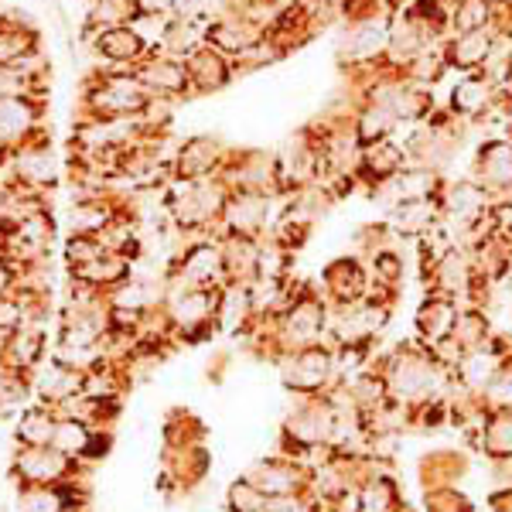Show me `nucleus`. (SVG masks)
I'll return each instance as SVG.
<instances>
[{
    "label": "nucleus",
    "mask_w": 512,
    "mask_h": 512,
    "mask_svg": "<svg viewBox=\"0 0 512 512\" xmlns=\"http://www.w3.org/2000/svg\"><path fill=\"white\" fill-rule=\"evenodd\" d=\"M151 103H154L151 89L137 79L134 69H110V65H96L79 89L76 120L144 117Z\"/></svg>",
    "instance_id": "obj_1"
},
{
    "label": "nucleus",
    "mask_w": 512,
    "mask_h": 512,
    "mask_svg": "<svg viewBox=\"0 0 512 512\" xmlns=\"http://www.w3.org/2000/svg\"><path fill=\"white\" fill-rule=\"evenodd\" d=\"M485 99H489V86H485L482 79H472V82H465L458 93H454V110H458V113H478L485 106Z\"/></svg>",
    "instance_id": "obj_22"
},
{
    "label": "nucleus",
    "mask_w": 512,
    "mask_h": 512,
    "mask_svg": "<svg viewBox=\"0 0 512 512\" xmlns=\"http://www.w3.org/2000/svg\"><path fill=\"white\" fill-rule=\"evenodd\" d=\"M482 168H485V178H489L492 185H509L512 181V147L492 144L489 151L482 154Z\"/></svg>",
    "instance_id": "obj_20"
},
{
    "label": "nucleus",
    "mask_w": 512,
    "mask_h": 512,
    "mask_svg": "<svg viewBox=\"0 0 512 512\" xmlns=\"http://www.w3.org/2000/svg\"><path fill=\"white\" fill-rule=\"evenodd\" d=\"M489 55V38L482 35V31H472V35L458 38V45H454V62L461 65V69H472Z\"/></svg>",
    "instance_id": "obj_21"
},
{
    "label": "nucleus",
    "mask_w": 512,
    "mask_h": 512,
    "mask_svg": "<svg viewBox=\"0 0 512 512\" xmlns=\"http://www.w3.org/2000/svg\"><path fill=\"white\" fill-rule=\"evenodd\" d=\"M86 41L93 45V52L99 55V62H106L110 69H137V65L154 52V48L137 35L134 24L99 31V35L86 38Z\"/></svg>",
    "instance_id": "obj_7"
},
{
    "label": "nucleus",
    "mask_w": 512,
    "mask_h": 512,
    "mask_svg": "<svg viewBox=\"0 0 512 512\" xmlns=\"http://www.w3.org/2000/svg\"><path fill=\"white\" fill-rule=\"evenodd\" d=\"M0 181H14V185H24L31 192L55 195L62 181V161L52 147V134L7 151L4 161H0Z\"/></svg>",
    "instance_id": "obj_2"
},
{
    "label": "nucleus",
    "mask_w": 512,
    "mask_h": 512,
    "mask_svg": "<svg viewBox=\"0 0 512 512\" xmlns=\"http://www.w3.org/2000/svg\"><path fill=\"white\" fill-rule=\"evenodd\" d=\"M130 274H134V260H130V256H123V253L106 250L103 256H96L93 263H86V267L69 270V280H79V284L96 287V291L106 294L110 287L123 284Z\"/></svg>",
    "instance_id": "obj_13"
},
{
    "label": "nucleus",
    "mask_w": 512,
    "mask_h": 512,
    "mask_svg": "<svg viewBox=\"0 0 512 512\" xmlns=\"http://www.w3.org/2000/svg\"><path fill=\"white\" fill-rule=\"evenodd\" d=\"M82 383H86V373L72 366H62L55 359H45L41 366L31 373V393H35V403H45V407H62L65 400L82 393Z\"/></svg>",
    "instance_id": "obj_8"
},
{
    "label": "nucleus",
    "mask_w": 512,
    "mask_h": 512,
    "mask_svg": "<svg viewBox=\"0 0 512 512\" xmlns=\"http://www.w3.org/2000/svg\"><path fill=\"white\" fill-rule=\"evenodd\" d=\"M328 369H332V359L321 349H315V345L311 349H297L291 369H287V386L297 393H315L325 383Z\"/></svg>",
    "instance_id": "obj_15"
},
{
    "label": "nucleus",
    "mask_w": 512,
    "mask_h": 512,
    "mask_svg": "<svg viewBox=\"0 0 512 512\" xmlns=\"http://www.w3.org/2000/svg\"><path fill=\"white\" fill-rule=\"evenodd\" d=\"M263 226H267V195H256V192L229 195L226 209H222V219H219V233L256 239Z\"/></svg>",
    "instance_id": "obj_10"
},
{
    "label": "nucleus",
    "mask_w": 512,
    "mask_h": 512,
    "mask_svg": "<svg viewBox=\"0 0 512 512\" xmlns=\"http://www.w3.org/2000/svg\"><path fill=\"white\" fill-rule=\"evenodd\" d=\"M103 253H106V246L99 236H65V243H62L65 270L86 267V263H93L96 256H103Z\"/></svg>",
    "instance_id": "obj_18"
},
{
    "label": "nucleus",
    "mask_w": 512,
    "mask_h": 512,
    "mask_svg": "<svg viewBox=\"0 0 512 512\" xmlns=\"http://www.w3.org/2000/svg\"><path fill=\"white\" fill-rule=\"evenodd\" d=\"M41 52V35L38 28L21 14L0 11V69L24 62L28 55Z\"/></svg>",
    "instance_id": "obj_11"
},
{
    "label": "nucleus",
    "mask_w": 512,
    "mask_h": 512,
    "mask_svg": "<svg viewBox=\"0 0 512 512\" xmlns=\"http://www.w3.org/2000/svg\"><path fill=\"white\" fill-rule=\"evenodd\" d=\"M55 431H59V414L45 403H31L18 414L14 441H18V448H48L55 441Z\"/></svg>",
    "instance_id": "obj_14"
},
{
    "label": "nucleus",
    "mask_w": 512,
    "mask_h": 512,
    "mask_svg": "<svg viewBox=\"0 0 512 512\" xmlns=\"http://www.w3.org/2000/svg\"><path fill=\"white\" fill-rule=\"evenodd\" d=\"M185 69L188 82H192V93H216V89L229 86V79H233V62L212 45L195 48L185 59Z\"/></svg>",
    "instance_id": "obj_12"
},
{
    "label": "nucleus",
    "mask_w": 512,
    "mask_h": 512,
    "mask_svg": "<svg viewBox=\"0 0 512 512\" xmlns=\"http://www.w3.org/2000/svg\"><path fill=\"white\" fill-rule=\"evenodd\" d=\"M229 512H263L267 509V495H263L250 478H239L229 485Z\"/></svg>",
    "instance_id": "obj_19"
},
{
    "label": "nucleus",
    "mask_w": 512,
    "mask_h": 512,
    "mask_svg": "<svg viewBox=\"0 0 512 512\" xmlns=\"http://www.w3.org/2000/svg\"><path fill=\"white\" fill-rule=\"evenodd\" d=\"M229 154L219 147V140L212 137H192L178 147L175 161H171V175L185 178V181H202V178H216L226 171Z\"/></svg>",
    "instance_id": "obj_6"
},
{
    "label": "nucleus",
    "mask_w": 512,
    "mask_h": 512,
    "mask_svg": "<svg viewBox=\"0 0 512 512\" xmlns=\"http://www.w3.org/2000/svg\"><path fill=\"white\" fill-rule=\"evenodd\" d=\"M137 4L134 0H89V11H86V24H82V35L93 38L99 31H110V28H123V24H134L137 21Z\"/></svg>",
    "instance_id": "obj_16"
},
{
    "label": "nucleus",
    "mask_w": 512,
    "mask_h": 512,
    "mask_svg": "<svg viewBox=\"0 0 512 512\" xmlns=\"http://www.w3.org/2000/svg\"><path fill=\"white\" fill-rule=\"evenodd\" d=\"M113 444V434L103 431V427H93L86 420L76 417H59V431H55L52 448H59L69 458L82 461V465H93V461L106 458Z\"/></svg>",
    "instance_id": "obj_5"
},
{
    "label": "nucleus",
    "mask_w": 512,
    "mask_h": 512,
    "mask_svg": "<svg viewBox=\"0 0 512 512\" xmlns=\"http://www.w3.org/2000/svg\"><path fill=\"white\" fill-rule=\"evenodd\" d=\"M82 461L69 458L59 448H14L11 478L14 485H65L82 478Z\"/></svg>",
    "instance_id": "obj_3"
},
{
    "label": "nucleus",
    "mask_w": 512,
    "mask_h": 512,
    "mask_svg": "<svg viewBox=\"0 0 512 512\" xmlns=\"http://www.w3.org/2000/svg\"><path fill=\"white\" fill-rule=\"evenodd\" d=\"M48 96H0V151L48 137Z\"/></svg>",
    "instance_id": "obj_4"
},
{
    "label": "nucleus",
    "mask_w": 512,
    "mask_h": 512,
    "mask_svg": "<svg viewBox=\"0 0 512 512\" xmlns=\"http://www.w3.org/2000/svg\"><path fill=\"white\" fill-rule=\"evenodd\" d=\"M489 18V0H461V11H454V24H458L461 31H478Z\"/></svg>",
    "instance_id": "obj_23"
},
{
    "label": "nucleus",
    "mask_w": 512,
    "mask_h": 512,
    "mask_svg": "<svg viewBox=\"0 0 512 512\" xmlns=\"http://www.w3.org/2000/svg\"><path fill=\"white\" fill-rule=\"evenodd\" d=\"M250 482L260 489L267 499H277V495H294L297 492V485H301V472H297L294 465H287V461H260V465L253 468L250 475Z\"/></svg>",
    "instance_id": "obj_17"
},
{
    "label": "nucleus",
    "mask_w": 512,
    "mask_h": 512,
    "mask_svg": "<svg viewBox=\"0 0 512 512\" xmlns=\"http://www.w3.org/2000/svg\"><path fill=\"white\" fill-rule=\"evenodd\" d=\"M134 72H137V79L151 89V96H158V99H178V96L192 93V82H188L185 62L171 59V55L151 52Z\"/></svg>",
    "instance_id": "obj_9"
},
{
    "label": "nucleus",
    "mask_w": 512,
    "mask_h": 512,
    "mask_svg": "<svg viewBox=\"0 0 512 512\" xmlns=\"http://www.w3.org/2000/svg\"><path fill=\"white\" fill-rule=\"evenodd\" d=\"M485 444H489L492 454H512V417L495 420L489 434H485Z\"/></svg>",
    "instance_id": "obj_24"
}]
</instances>
